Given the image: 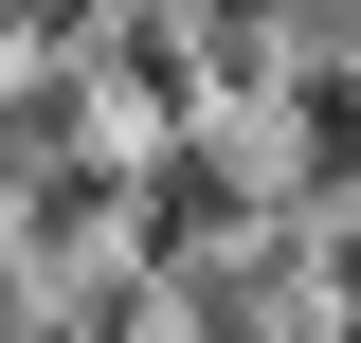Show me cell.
Instances as JSON below:
<instances>
[{"label": "cell", "mask_w": 361, "mask_h": 343, "mask_svg": "<svg viewBox=\"0 0 361 343\" xmlns=\"http://www.w3.org/2000/svg\"><path fill=\"white\" fill-rule=\"evenodd\" d=\"M271 199H307V217L361 199V54H343V18H307V54L271 90Z\"/></svg>", "instance_id": "2"}, {"label": "cell", "mask_w": 361, "mask_h": 343, "mask_svg": "<svg viewBox=\"0 0 361 343\" xmlns=\"http://www.w3.org/2000/svg\"><path fill=\"white\" fill-rule=\"evenodd\" d=\"M253 217H271V163H253V145H235V127H163V145L127 163V217H109V235L180 289V271L253 253Z\"/></svg>", "instance_id": "1"}]
</instances>
